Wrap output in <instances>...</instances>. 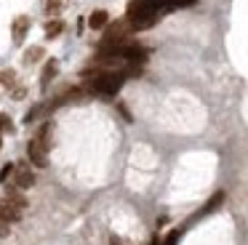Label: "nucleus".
<instances>
[{
  "label": "nucleus",
  "instance_id": "12",
  "mask_svg": "<svg viewBox=\"0 0 248 245\" xmlns=\"http://www.w3.org/2000/svg\"><path fill=\"white\" fill-rule=\"evenodd\" d=\"M11 173H14V165H11V163H8V165H3V170H0V181H6Z\"/></svg>",
  "mask_w": 248,
  "mask_h": 245
},
{
  "label": "nucleus",
  "instance_id": "13",
  "mask_svg": "<svg viewBox=\"0 0 248 245\" xmlns=\"http://www.w3.org/2000/svg\"><path fill=\"white\" fill-rule=\"evenodd\" d=\"M40 53H43L40 48H32V51H30L27 56H24V61H35V59H40Z\"/></svg>",
  "mask_w": 248,
  "mask_h": 245
},
{
  "label": "nucleus",
  "instance_id": "8",
  "mask_svg": "<svg viewBox=\"0 0 248 245\" xmlns=\"http://www.w3.org/2000/svg\"><path fill=\"white\" fill-rule=\"evenodd\" d=\"M54 75H56V61H48V64H46V69H43V77H40L43 88L51 83V80H54Z\"/></svg>",
  "mask_w": 248,
  "mask_h": 245
},
{
  "label": "nucleus",
  "instance_id": "10",
  "mask_svg": "<svg viewBox=\"0 0 248 245\" xmlns=\"http://www.w3.org/2000/svg\"><path fill=\"white\" fill-rule=\"evenodd\" d=\"M221 200H224V192H216V195L211 197V202H208V205H205L200 213H211V211H216V208L221 205Z\"/></svg>",
  "mask_w": 248,
  "mask_h": 245
},
{
  "label": "nucleus",
  "instance_id": "1",
  "mask_svg": "<svg viewBox=\"0 0 248 245\" xmlns=\"http://www.w3.org/2000/svg\"><path fill=\"white\" fill-rule=\"evenodd\" d=\"M157 14L160 11L150 3H141V0H134L128 8V27L131 30H147L157 21Z\"/></svg>",
  "mask_w": 248,
  "mask_h": 245
},
{
  "label": "nucleus",
  "instance_id": "6",
  "mask_svg": "<svg viewBox=\"0 0 248 245\" xmlns=\"http://www.w3.org/2000/svg\"><path fill=\"white\" fill-rule=\"evenodd\" d=\"M107 21H109L107 11H93V14L88 16V27H91V30H102V27H107Z\"/></svg>",
  "mask_w": 248,
  "mask_h": 245
},
{
  "label": "nucleus",
  "instance_id": "17",
  "mask_svg": "<svg viewBox=\"0 0 248 245\" xmlns=\"http://www.w3.org/2000/svg\"><path fill=\"white\" fill-rule=\"evenodd\" d=\"M152 245H163V243H160V240H157V237H155V240H152Z\"/></svg>",
  "mask_w": 248,
  "mask_h": 245
},
{
  "label": "nucleus",
  "instance_id": "4",
  "mask_svg": "<svg viewBox=\"0 0 248 245\" xmlns=\"http://www.w3.org/2000/svg\"><path fill=\"white\" fill-rule=\"evenodd\" d=\"M24 208H27V200H24L19 192H8V197H3V200H0V218H3V221H8V224H14V221H19V218H22Z\"/></svg>",
  "mask_w": 248,
  "mask_h": 245
},
{
  "label": "nucleus",
  "instance_id": "3",
  "mask_svg": "<svg viewBox=\"0 0 248 245\" xmlns=\"http://www.w3.org/2000/svg\"><path fill=\"white\" fill-rule=\"evenodd\" d=\"M125 80V72H102L91 80V91L102 96H115Z\"/></svg>",
  "mask_w": 248,
  "mask_h": 245
},
{
  "label": "nucleus",
  "instance_id": "15",
  "mask_svg": "<svg viewBox=\"0 0 248 245\" xmlns=\"http://www.w3.org/2000/svg\"><path fill=\"white\" fill-rule=\"evenodd\" d=\"M6 234H8V221L0 218V237H6Z\"/></svg>",
  "mask_w": 248,
  "mask_h": 245
},
{
  "label": "nucleus",
  "instance_id": "5",
  "mask_svg": "<svg viewBox=\"0 0 248 245\" xmlns=\"http://www.w3.org/2000/svg\"><path fill=\"white\" fill-rule=\"evenodd\" d=\"M14 184H16L19 189H30V186L35 184V173L30 170V165H16V168H14Z\"/></svg>",
  "mask_w": 248,
  "mask_h": 245
},
{
  "label": "nucleus",
  "instance_id": "16",
  "mask_svg": "<svg viewBox=\"0 0 248 245\" xmlns=\"http://www.w3.org/2000/svg\"><path fill=\"white\" fill-rule=\"evenodd\" d=\"M3 128H11V122H8L6 115H0V131H3Z\"/></svg>",
  "mask_w": 248,
  "mask_h": 245
},
{
  "label": "nucleus",
  "instance_id": "14",
  "mask_svg": "<svg viewBox=\"0 0 248 245\" xmlns=\"http://www.w3.org/2000/svg\"><path fill=\"white\" fill-rule=\"evenodd\" d=\"M176 240H179V232H171V234L166 237V243H163V245H176Z\"/></svg>",
  "mask_w": 248,
  "mask_h": 245
},
{
  "label": "nucleus",
  "instance_id": "2",
  "mask_svg": "<svg viewBox=\"0 0 248 245\" xmlns=\"http://www.w3.org/2000/svg\"><path fill=\"white\" fill-rule=\"evenodd\" d=\"M48 144H51V125L46 122V125L35 133L32 141L27 144V154L38 168H43V165L48 163Z\"/></svg>",
  "mask_w": 248,
  "mask_h": 245
},
{
  "label": "nucleus",
  "instance_id": "18",
  "mask_svg": "<svg viewBox=\"0 0 248 245\" xmlns=\"http://www.w3.org/2000/svg\"><path fill=\"white\" fill-rule=\"evenodd\" d=\"M112 245H120V240H118V237H112Z\"/></svg>",
  "mask_w": 248,
  "mask_h": 245
},
{
  "label": "nucleus",
  "instance_id": "9",
  "mask_svg": "<svg viewBox=\"0 0 248 245\" xmlns=\"http://www.w3.org/2000/svg\"><path fill=\"white\" fill-rule=\"evenodd\" d=\"M184 5H195V0H163V11H171V8H184Z\"/></svg>",
  "mask_w": 248,
  "mask_h": 245
},
{
  "label": "nucleus",
  "instance_id": "11",
  "mask_svg": "<svg viewBox=\"0 0 248 245\" xmlns=\"http://www.w3.org/2000/svg\"><path fill=\"white\" fill-rule=\"evenodd\" d=\"M62 30H64V24H62V21H48V24H46V35H48V37H56Z\"/></svg>",
  "mask_w": 248,
  "mask_h": 245
},
{
  "label": "nucleus",
  "instance_id": "7",
  "mask_svg": "<svg viewBox=\"0 0 248 245\" xmlns=\"http://www.w3.org/2000/svg\"><path fill=\"white\" fill-rule=\"evenodd\" d=\"M27 24H30V21L24 19V16H19V19L14 21V40H16V43H22V40H24V32H27Z\"/></svg>",
  "mask_w": 248,
  "mask_h": 245
}]
</instances>
